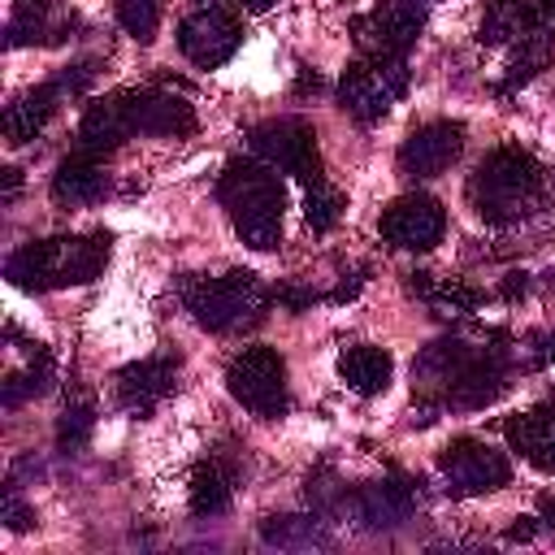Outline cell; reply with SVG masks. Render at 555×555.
Masks as SVG:
<instances>
[{"label": "cell", "mask_w": 555, "mask_h": 555, "mask_svg": "<svg viewBox=\"0 0 555 555\" xmlns=\"http://www.w3.org/2000/svg\"><path fill=\"white\" fill-rule=\"evenodd\" d=\"M217 199L230 212L234 234L251 251H273L282 243L286 191H282L273 165H264L260 156H234V160H225V169L217 178Z\"/></svg>", "instance_id": "6da1fadb"}, {"label": "cell", "mask_w": 555, "mask_h": 555, "mask_svg": "<svg viewBox=\"0 0 555 555\" xmlns=\"http://www.w3.org/2000/svg\"><path fill=\"white\" fill-rule=\"evenodd\" d=\"M468 199L481 221L490 225H516L533 217L546 199V173L525 147H494L468 178Z\"/></svg>", "instance_id": "7a4b0ae2"}, {"label": "cell", "mask_w": 555, "mask_h": 555, "mask_svg": "<svg viewBox=\"0 0 555 555\" xmlns=\"http://www.w3.org/2000/svg\"><path fill=\"white\" fill-rule=\"evenodd\" d=\"M108 264V234H52L39 243H26L9 256L4 273L22 291H61V286H87Z\"/></svg>", "instance_id": "3957f363"}, {"label": "cell", "mask_w": 555, "mask_h": 555, "mask_svg": "<svg viewBox=\"0 0 555 555\" xmlns=\"http://www.w3.org/2000/svg\"><path fill=\"white\" fill-rule=\"evenodd\" d=\"M178 295H182L186 312L195 317V325L208 334H238V330L264 321V308L273 299V291L247 269H230L221 278L186 273L178 282Z\"/></svg>", "instance_id": "277c9868"}, {"label": "cell", "mask_w": 555, "mask_h": 555, "mask_svg": "<svg viewBox=\"0 0 555 555\" xmlns=\"http://www.w3.org/2000/svg\"><path fill=\"white\" fill-rule=\"evenodd\" d=\"M438 0H382L373 13L351 17V39L360 48V56L373 61H403L408 48L416 43L429 9Z\"/></svg>", "instance_id": "5b68a950"}, {"label": "cell", "mask_w": 555, "mask_h": 555, "mask_svg": "<svg viewBox=\"0 0 555 555\" xmlns=\"http://www.w3.org/2000/svg\"><path fill=\"white\" fill-rule=\"evenodd\" d=\"M225 390L256 416L273 421L291 408L286 395V360L273 347H243L230 364H225Z\"/></svg>", "instance_id": "8992f818"}, {"label": "cell", "mask_w": 555, "mask_h": 555, "mask_svg": "<svg viewBox=\"0 0 555 555\" xmlns=\"http://www.w3.org/2000/svg\"><path fill=\"white\" fill-rule=\"evenodd\" d=\"M403 91H408V61H373V56H360L338 78V104L356 121H364V126L369 121H382Z\"/></svg>", "instance_id": "52a82bcc"}, {"label": "cell", "mask_w": 555, "mask_h": 555, "mask_svg": "<svg viewBox=\"0 0 555 555\" xmlns=\"http://www.w3.org/2000/svg\"><path fill=\"white\" fill-rule=\"evenodd\" d=\"M438 473L447 481V494L455 499H473V494H490L503 490L512 481V464L503 451H494L486 438H451L438 451Z\"/></svg>", "instance_id": "ba28073f"}, {"label": "cell", "mask_w": 555, "mask_h": 555, "mask_svg": "<svg viewBox=\"0 0 555 555\" xmlns=\"http://www.w3.org/2000/svg\"><path fill=\"white\" fill-rule=\"evenodd\" d=\"M251 156H260L264 165H273L278 173H291L299 182H317L321 178V152H317V134L304 117H273L260 121L251 134Z\"/></svg>", "instance_id": "9c48e42d"}, {"label": "cell", "mask_w": 555, "mask_h": 555, "mask_svg": "<svg viewBox=\"0 0 555 555\" xmlns=\"http://www.w3.org/2000/svg\"><path fill=\"white\" fill-rule=\"evenodd\" d=\"M377 230L395 251H429L447 234V212H442V204L434 195L408 191V195H399V199H390L382 208Z\"/></svg>", "instance_id": "30bf717a"}, {"label": "cell", "mask_w": 555, "mask_h": 555, "mask_svg": "<svg viewBox=\"0 0 555 555\" xmlns=\"http://www.w3.org/2000/svg\"><path fill=\"white\" fill-rule=\"evenodd\" d=\"M238 43H243V22L225 4H204L178 22V48L199 69L225 65L238 52Z\"/></svg>", "instance_id": "8fae6325"}, {"label": "cell", "mask_w": 555, "mask_h": 555, "mask_svg": "<svg viewBox=\"0 0 555 555\" xmlns=\"http://www.w3.org/2000/svg\"><path fill=\"white\" fill-rule=\"evenodd\" d=\"M464 152V126L460 121H425L416 126L399 147V173L403 178H438L447 173Z\"/></svg>", "instance_id": "7c38bea8"}, {"label": "cell", "mask_w": 555, "mask_h": 555, "mask_svg": "<svg viewBox=\"0 0 555 555\" xmlns=\"http://www.w3.org/2000/svg\"><path fill=\"white\" fill-rule=\"evenodd\" d=\"M74 22L78 17H74L69 0H17L4 43L9 48H56L69 39Z\"/></svg>", "instance_id": "4fadbf2b"}, {"label": "cell", "mask_w": 555, "mask_h": 555, "mask_svg": "<svg viewBox=\"0 0 555 555\" xmlns=\"http://www.w3.org/2000/svg\"><path fill=\"white\" fill-rule=\"evenodd\" d=\"M416 486L412 477H382V481H364L351 490V516L369 529H399L412 512H416Z\"/></svg>", "instance_id": "5bb4252c"}, {"label": "cell", "mask_w": 555, "mask_h": 555, "mask_svg": "<svg viewBox=\"0 0 555 555\" xmlns=\"http://www.w3.org/2000/svg\"><path fill=\"white\" fill-rule=\"evenodd\" d=\"M126 108L134 121V134H160V139H178L195 130V104L186 95H173L165 87H139L126 91Z\"/></svg>", "instance_id": "9a60e30c"}, {"label": "cell", "mask_w": 555, "mask_h": 555, "mask_svg": "<svg viewBox=\"0 0 555 555\" xmlns=\"http://www.w3.org/2000/svg\"><path fill=\"white\" fill-rule=\"evenodd\" d=\"M173 382H178V360H169V356H147V360H134V364L117 369L113 390H117V403H121L126 412L147 416V412H156V408L169 399Z\"/></svg>", "instance_id": "2e32d148"}, {"label": "cell", "mask_w": 555, "mask_h": 555, "mask_svg": "<svg viewBox=\"0 0 555 555\" xmlns=\"http://www.w3.org/2000/svg\"><path fill=\"white\" fill-rule=\"evenodd\" d=\"M126 139H134V121H130V108H126V91H113V95L87 104V113H82V121H78V143H74V152L104 160V156H113Z\"/></svg>", "instance_id": "e0dca14e"}, {"label": "cell", "mask_w": 555, "mask_h": 555, "mask_svg": "<svg viewBox=\"0 0 555 555\" xmlns=\"http://www.w3.org/2000/svg\"><path fill=\"white\" fill-rule=\"evenodd\" d=\"M503 434H507V447L533 464L538 473L555 477V403H538L529 412H516L503 421Z\"/></svg>", "instance_id": "ac0fdd59"}, {"label": "cell", "mask_w": 555, "mask_h": 555, "mask_svg": "<svg viewBox=\"0 0 555 555\" xmlns=\"http://www.w3.org/2000/svg\"><path fill=\"white\" fill-rule=\"evenodd\" d=\"M61 100H65V95H61L56 78H52V82H39V87H30V91H22V95L4 108V117H0L4 143H9V147H22V143H30L35 134H43V126L56 117Z\"/></svg>", "instance_id": "d6986e66"}, {"label": "cell", "mask_w": 555, "mask_h": 555, "mask_svg": "<svg viewBox=\"0 0 555 555\" xmlns=\"http://www.w3.org/2000/svg\"><path fill=\"white\" fill-rule=\"evenodd\" d=\"M108 195V173L95 156H82V152H69L56 173H52V199L61 208H91Z\"/></svg>", "instance_id": "ffe728a7"}, {"label": "cell", "mask_w": 555, "mask_h": 555, "mask_svg": "<svg viewBox=\"0 0 555 555\" xmlns=\"http://www.w3.org/2000/svg\"><path fill=\"white\" fill-rule=\"evenodd\" d=\"M408 291L416 299H425L434 308V317L442 321H460L468 312H477L481 304V291L464 278H434V273H408Z\"/></svg>", "instance_id": "44dd1931"}, {"label": "cell", "mask_w": 555, "mask_h": 555, "mask_svg": "<svg viewBox=\"0 0 555 555\" xmlns=\"http://www.w3.org/2000/svg\"><path fill=\"white\" fill-rule=\"evenodd\" d=\"M390 373H395V360H390L386 347L356 343V347H343V356H338V377H343L356 395H364V399L382 395V390L390 386Z\"/></svg>", "instance_id": "7402d4cb"}, {"label": "cell", "mask_w": 555, "mask_h": 555, "mask_svg": "<svg viewBox=\"0 0 555 555\" xmlns=\"http://www.w3.org/2000/svg\"><path fill=\"white\" fill-rule=\"evenodd\" d=\"M538 26H546L542 13H538V0H490L486 17L477 26V43H486V48L516 43L520 35H529Z\"/></svg>", "instance_id": "603a6c76"}, {"label": "cell", "mask_w": 555, "mask_h": 555, "mask_svg": "<svg viewBox=\"0 0 555 555\" xmlns=\"http://www.w3.org/2000/svg\"><path fill=\"white\" fill-rule=\"evenodd\" d=\"M186 499H191V512L195 516H221L234 499V468L225 460H199L195 473H191V486H186Z\"/></svg>", "instance_id": "cb8c5ba5"}, {"label": "cell", "mask_w": 555, "mask_h": 555, "mask_svg": "<svg viewBox=\"0 0 555 555\" xmlns=\"http://www.w3.org/2000/svg\"><path fill=\"white\" fill-rule=\"evenodd\" d=\"M551 61H555V35H551V26H538V30L520 35V39H516V48H512L507 74H503V82H499V95H507V91H516V87L533 82Z\"/></svg>", "instance_id": "d4e9b609"}, {"label": "cell", "mask_w": 555, "mask_h": 555, "mask_svg": "<svg viewBox=\"0 0 555 555\" xmlns=\"http://www.w3.org/2000/svg\"><path fill=\"white\" fill-rule=\"evenodd\" d=\"M56 382V360L43 343H30V364L26 369H13L4 382H0V403L4 408H22L26 399H39L48 395Z\"/></svg>", "instance_id": "484cf974"}, {"label": "cell", "mask_w": 555, "mask_h": 555, "mask_svg": "<svg viewBox=\"0 0 555 555\" xmlns=\"http://www.w3.org/2000/svg\"><path fill=\"white\" fill-rule=\"evenodd\" d=\"M260 538L269 546H286V551H304V546H325L330 533H325V520L312 512V516H264L260 520Z\"/></svg>", "instance_id": "4316f807"}, {"label": "cell", "mask_w": 555, "mask_h": 555, "mask_svg": "<svg viewBox=\"0 0 555 555\" xmlns=\"http://www.w3.org/2000/svg\"><path fill=\"white\" fill-rule=\"evenodd\" d=\"M343 208H347V199H343V191H338V186H330L325 178L308 182V195H304V217H308L312 234H330V230L338 225Z\"/></svg>", "instance_id": "83f0119b"}, {"label": "cell", "mask_w": 555, "mask_h": 555, "mask_svg": "<svg viewBox=\"0 0 555 555\" xmlns=\"http://www.w3.org/2000/svg\"><path fill=\"white\" fill-rule=\"evenodd\" d=\"M91 429H95V403L87 395H78V399L65 403V412L56 421V447L61 451H82L87 438H91Z\"/></svg>", "instance_id": "f1b7e54d"}, {"label": "cell", "mask_w": 555, "mask_h": 555, "mask_svg": "<svg viewBox=\"0 0 555 555\" xmlns=\"http://www.w3.org/2000/svg\"><path fill=\"white\" fill-rule=\"evenodd\" d=\"M160 13H165L160 0H117V22H121L126 35H134L139 43H152V39H156Z\"/></svg>", "instance_id": "f546056e"}, {"label": "cell", "mask_w": 555, "mask_h": 555, "mask_svg": "<svg viewBox=\"0 0 555 555\" xmlns=\"http://www.w3.org/2000/svg\"><path fill=\"white\" fill-rule=\"evenodd\" d=\"M555 356V330H529L516 338V369H542Z\"/></svg>", "instance_id": "4dcf8cb0"}, {"label": "cell", "mask_w": 555, "mask_h": 555, "mask_svg": "<svg viewBox=\"0 0 555 555\" xmlns=\"http://www.w3.org/2000/svg\"><path fill=\"white\" fill-rule=\"evenodd\" d=\"M0 520H4V529H13V533H26V529L35 525V507H26V503H22L17 481H9V486H4V499H0Z\"/></svg>", "instance_id": "1f68e13d"}, {"label": "cell", "mask_w": 555, "mask_h": 555, "mask_svg": "<svg viewBox=\"0 0 555 555\" xmlns=\"http://www.w3.org/2000/svg\"><path fill=\"white\" fill-rule=\"evenodd\" d=\"M91 82H95V65H91V61H74V65H65V69L56 74V87H61V95H65V100L82 95Z\"/></svg>", "instance_id": "d6a6232c"}, {"label": "cell", "mask_w": 555, "mask_h": 555, "mask_svg": "<svg viewBox=\"0 0 555 555\" xmlns=\"http://www.w3.org/2000/svg\"><path fill=\"white\" fill-rule=\"evenodd\" d=\"M273 299H278L286 312H304V308H312L321 295H317L312 286H295V282H286V286H273Z\"/></svg>", "instance_id": "836d02e7"}, {"label": "cell", "mask_w": 555, "mask_h": 555, "mask_svg": "<svg viewBox=\"0 0 555 555\" xmlns=\"http://www.w3.org/2000/svg\"><path fill=\"white\" fill-rule=\"evenodd\" d=\"M538 538V516H516L503 533V542H533Z\"/></svg>", "instance_id": "e575fe53"}, {"label": "cell", "mask_w": 555, "mask_h": 555, "mask_svg": "<svg viewBox=\"0 0 555 555\" xmlns=\"http://www.w3.org/2000/svg\"><path fill=\"white\" fill-rule=\"evenodd\" d=\"M360 286H364V273H347V278H343L325 299H330V304H347V299H356V295H360Z\"/></svg>", "instance_id": "d590c367"}, {"label": "cell", "mask_w": 555, "mask_h": 555, "mask_svg": "<svg viewBox=\"0 0 555 555\" xmlns=\"http://www.w3.org/2000/svg\"><path fill=\"white\" fill-rule=\"evenodd\" d=\"M0 182H4V186H0V204H13L17 191H22V173L9 165V169H0Z\"/></svg>", "instance_id": "8d00e7d4"}, {"label": "cell", "mask_w": 555, "mask_h": 555, "mask_svg": "<svg viewBox=\"0 0 555 555\" xmlns=\"http://www.w3.org/2000/svg\"><path fill=\"white\" fill-rule=\"evenodd\" d=\"M525 291H529V273H507V278H503V286H499V295H503L507 304H512V299H520Z\"/></svg>", "instance_id": "74e56055"}, {"label": "cell", "mask_w": 555, "mask_h": 555, "mask_svg": "<svg viewBox=\"0 0 555 555\" xmlns=\"http://www.w3.org/2000/svg\"><path fill=\"white\" fill-rule=\"evenodd\" d=\"M321 87H325V82H321L312 69H304V74H299V82H295V91H299V95H304V91H321Z\"/></svg>", "instance_id": "f35d334b"}, {"label": "cell", "mask_w": 555, "mask_h": 555, "mask_svg": "<svg viewBox=\"0 0 555 555\" xmlns=\"http://www.w3.org/2000/svg\"><path fill=\"white\" fill-rule=\"evenodd\" d=\"M538 507H542V516H546V525L555 529V494H542V503H538Z\"/></svg>", "instance_id": "ab89813d"}, {"label": "cell", "mask_w": 555, "mask_h": 555, "mask_svg": "<svg viewBox=\"0 0 555 555\" xmlns=\"http://www.w3.org/2000/svg\"><path fill=\"white\" fill-rule=\"evenodd\" d=\"M538 13H542L546 26H555V0H538Z\"/></svg>", "instance_id": "60d3db41"}, {"label": "cell", "mask_w": 555, "mask_h": 555, "mask_svg": "<svg viewBox=\"0 0 555 555\" xmlns=\"http://www.w3.org/2000/svg\"><path fill=\"white\" fill-rule=\"evenodd\" d=\"M273 4H278V0H243L247 13H264V9H273Z\"/></svg>", "instance_id": "b9f144b4"}, {"label": "cell", "mask_w": 555, "mask_h": 555, "mask_svg": "<svg viewBox=\"0 0 555 555\" xmlns=\"http://www.w3.org/2000/svg\"><path fill=\"white\" fill-rule=\"evenodd\" d=\"M195 4H199V9H204V4H225V0H195Z\"/></svg>", "instance_id": "7bdbcfd3"}]
</instances>
